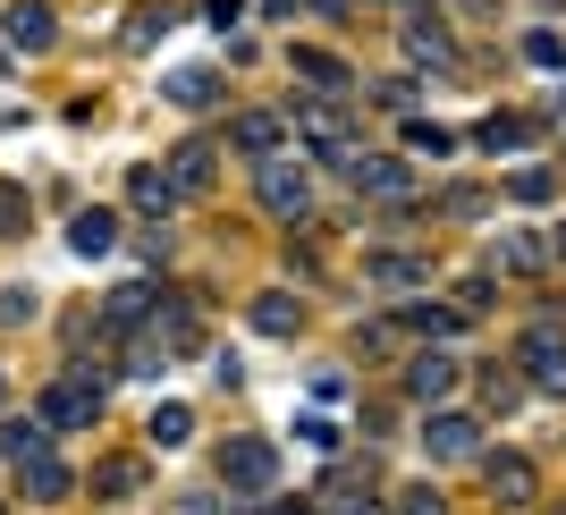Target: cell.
I'll return each instance as SVG.
<instances>
[{
  "label": "cell",
  "mask_w": 566,
  "mask_h": 515,
  "mask_svg": "<svg viewBox=\"0 0 566 515\" xmlns=\"http://www.w3.org/2000/svg\"><path fill=\"white\" fill-rule=\"evenodd\" d=\"M220 482H229V491H271V482H280V448L271 440H229L220 448Z\"/></svg>",
  "instance_id": "1"
},
{
  "label": "cell",
  "mask_w": 566,
  "mask_h": 515,
  "mask_svg": "<svg viewBox=\"0 0 566 515\" xmlns=\"http://www.w3.org/2000/svg\"><path fill=\"white\" fill-rule=\"evenodd\" d=\"M296 127H305V144L322 161H355V136H347V111H338V102H296Z\"/></svg>",
  "instance_id": "2"
},
{
  "label": "cell",
  "mask_w": 566,
  "mask_h": 515,
  "mask_svg": "<svg viewBox=\"0 0 566 515\" xmlns=\"http://www.w3.org/2000/svg\"><path fill=\"white\" fill-rule=\"evenodd\" d=\"M516 364L533 372V389H549V398H566V338L558 329H524V347H516Z\"/></svg>",
  "instance_id": "3"
},
{
  "label": "cell",
  "mask_w": 566,
  "mask_h": 515,
  "mask_svg": "<svg viewBox=\"0 0 566 515\" xmlns=\"http://www.w3.org/2000/svg\"><path fill=\"white\" fill-rule=\"evenodd\" d=\"M94 414H102V389H94L85 372H76V380H51V389H43V422H60V431H85Z\"/></svg>",
  "instance_id": "4"
},
{
  "label": "cell",
  "mask_w": 566,
  "mask_h": 515,
  "mask_svg": "<svg viewBox=\"0 0 566 515\" xmlns=\"http://www.w3.org/2000/svg\"><path fill=\"white\" fill-rule=\"evenodd\" d=\"M347 178H355L364 195H380V203H406V195H415L406 161H389V153H355V161H347Z\"/></svg>",
  "instance_id": "5"
},
{
  "label": "cell",
  "mask_w": 566,
  "mask_h": 515,
  "mask_svg": "<svg viewBox=\"0 0 566 515\" xmlns=\"http://www.w3.org/2000/svg\"><path fill=\"white\" fill-rule=\"evenodd\" d=\"M262 203L280 211V220H296V211L313 203V178L296 161H262Z\"/></svg>",
  "instance_id": "6"
},
{
  "label": "cell",
  "mask_w": 566,
  "mask_h": 515,
  "mask_svg": "<svg viewBox=\"0 0 566 515\" xmlns=\"http://www.w3.org/2000/svg\"><path fill=\"white\" fill-rule=\"evenodd\" d=\"M280 136H287V118H280V111H245V118L229 127V144L245 153V161H271V153H280Z\"/></svg>",
  "instance_id": "7"
},
{
  "label": "cell",
  "mask_w": 566,
  "mask_h": 515,
  "mask_svg": "<svg viewBox=\"0 0 566 515\" xmlns=\"http://www.w3.org/2000/svg\"><path fill=\"white\" fill-rule=\"evenodd\" d=\"M482 482H491V498H507V507H533V491H542V473L524 465V456H491Z\"/></svg>",
  "instance_id": "8"
},
{
  "label": "cell",
  "mask_w": 566,
  "mask_h": 515,
  "mask_svg": "<svg viewBox=\"0 0 566 515\" xmlns=\"http://www.w3.org/2000/svg\"><path fill=\"white\" fill-rule=\"evenodd\" d=\"M449 389H457V364H449V355H440V347H431V355H415V364H406V398L440 406V398H449Z\"/></svg>",
  "instance_id": "9"
},
{
  "label": "cell",
  "mask_w": 566,
  "mask_h": 515,
  "mask_svg": "<svg viewBox=\"0 0 566 515\" xmlns=\"http://www.w3.org/2000/svg\"><path fill=\"white\" fill-rule=\"evenodd\" d=\"M473 440H482V431H473L465 414H431V422H423V448H431V456H440V465H457V456H473Z\"/></svg>",
  "instance_id": "10"
},
{
  "label": "cell",
  "mask_w": 566,
  "mask_h": 515,
  "mask_svg": "<svg viewBox=\"0 0 566 515\" xmlns=\"http://www.w3.org/2000/svg\"><path fill=\"white\" fill-rule=\"evenodd\" d=\"M0 456H9V465H43V456H51V431H43V422H9V431H0Z\"/></svg>",
  "instance_id": "11"
},
{
  "label": "cell",
  "mask_w": 566,
  "mask_h": 515,
  "mask_svg": "<svg viewBox=\"0 0 566 515\" xmlns=\"http://www.w3.org/2000/svg\"><path fill=\"white\" fill-rule=\"evenodd\" d=\"M69 245H76V254H111V245H118V211H76V229H69Z\"/></svg>",
  "instance_id": "12"
},
{
  "label": "cell",
  "mask_w": 566,
  "mask_h": 515,
  "mask_svg": "<svg viewBox=\"0 0 566 515\" xmlns=\"http://www.w3.org/2000/svg\"><path fill=\"white\" fill-rule=\"evenodd\" d=\"M9 43H18V51L51 43V9H43V0H18V9H9Z\"/></svg>",
  "instance_id": "13"
},
{
  "label": "cell",
  "mask_w": 566,
  "mask_h": 515,
  "mask_svg": "<svg viewBox=\"0 0 566 515\" xmlns=\"http://www.w3.org/2000/svg\"><path fill=\"white\" fill-rule=\"evenodd\" d=\"M127 203H136V211H153V220H161V211L178 203V187H169L161 169H136V178H127Z\"/></svg>",
  "instance_id": "14"
},
{
  "label": "cell",
  "mask_w": 566,
  "mask_h": 515,
  "mask_svg": "<svg viewBox=\"0 0 566 515\" xmlns=\"http://www.w3.org/2000/svg\"><path fill=\"white\" fill-rule=\"evenodd\" d=\"M169 187H178V195L212 187V144H187V153H178V169H169Z\"/></svg>",
  "instance_id": "15"
},
{
  "label": "cell",
  "mask_w": 566,
  "mask_h": 515,
  "mask_svg": "<svg viewBox=\"0 0 566 515\" xmlns=\"http://www.w3.org/2000/svg\"><path fill=\"white\" fill-rule=\"evenodd\" d=\"M549 245H533V237H507V245H491V271H542Z\"/></svg>",
  "instance_id": "16"
},
{
  "label": "cell",
  "mask_w": 566,
  "mask_h": 515,
  "mask_svg": "<svg viewBox=\"0 0 566 515\" xmlns=\"http://www.w3.org/2000/svg\"><path fill=\"white\" fill-rule=\"evenodd\" d=\"M254 329L287 338V329H296V296H280V287H271V296H254Z\"/></svg>",
  "instance_id": "17"
},
{
  "label": "cell",
  "mask_w": 566,
  "mask_h": 515,
  "mask_svg": "<svg viewBox=\"0 0 566 515\" xmlns=\"http://www.w3.org/2000/svg\"><path fill=\"white\" fill-rule=\"evenodd\" d=\"M482 144H491V153H516V144H533V118H516V111H499L491 127H482Z\"/></svg>",
  "instance_id": "18"
},
{
  "label": "cell",
  "mask_w": 566,
  "mask_h": 515,
  "mask_svg": "<svg viewBox=\"0 0 566 515\" xmlns=\"http://www.w3.org/2000/svg\"><path fill=\"white\" fill-rule=\"evenodd\" d=\"M25 498H69V465H60V456L25 465Z\"/></svg>",
  "instance_id": "19"
},
{
  "label": "cell",
  "mask_w": 566,
  "mask_h": 515,
  "mask_svg": "<svg viewBox=\"0 0 566 515\" xmlns=\"http://www.w3.org/2000/svg\"><path fill=\"white\" fill-rule=\"evenodd\" d=\"M187 431H195V406H153V440L161 448H178Z\"/></svg>",
  "instance_id": "20"
},
{
  "label": "cell",
  "mask_w": 566,
  "mask_h": 515,
  "mask_svg": "<svg viewBox=\"0 0 566 515\" xmlns=\"http://www.w3.org/2000/svg\"><path fill=\"white\" fill-rule=\"evenodd\" d=\"M169 102H212V69H169Z\"/></svg>",
  "instance_id": "21"
},
{
  "label": "cell",
  "mask_w": 566,
  "mask_h": 515,
  "mask_svg": "<svg viewBox=\"0 0 566 515\" xmlns=\"http://www.w3.org/2000/svg\"><path fill=\"white\" fill-rule=\"evenodd\" d=\"M373 280L380 287H415V280H423V262H415V254H373Z\"/></svg>",
  "instance_id": "22"
},
{
  "label": "cell",
  "mask_w": 566,
  "mask_h": 515,
  "mask_svg": "<svg viewBox=\"0 0 566 515\" xmlns=\"http://www.w3.org/2000/svg\"><path fill=\"white\" fill-rule=\"evenodd\" d=\"M457 322H465L457 305H415V313H406V329H423V338H449Z\"/></svg>",
  "instance_id": "23"
},
{
  "label": "cell",
  "mask_w": 566,
  "mask_h": 515,
  "mask_svg": "<svg viewBox=\"0 0 566 515\" xmlns=\"http://www.w3.org/2000/svg\"><path fill=\"white\" fill-rule=\"evenodd\" d=\"M406 51H415V60H449V34H440L431 18H415L406 25Z\"/></svg>",
  "instance_id": "24"
},
{
  "label": "cell",
  "mask_w": 566,
  "mask_h": 515,
  "mask_svg": "<svg viewBox=\"0 0 566 515\" xmlns=\"http://www.w3.org/2000/svg\"><path fill=\"white\" fill-rule=\"evenodd\" d=\"M406 144H415V153H431V161H440V153H457V136H449V127H431V118H406Z\"/></svg>",
  "instance_id": "25"
},
{
  "label": "cell",
  "mask_w": 566,
  "mask_h": 515,
  "mask_svg": "<svg viewBox=\"0 0 566 515\" xmlns=\"http://www.w3.org/2000/svg\"><path fill=\"white\" fill-rule=\"evenodd\" d=\"M524 60H533V69H566V43L549 25H533V34H524Z\"/></svg>",
  "instance_id": "26"
},
{
  "label": "cell",
  "mask_w": 566,
  "mask_h": 515,
  "mask_svg": "<svg viewBox=\"0 0 566 515\" xmlns=\"http://www.w3.org/2000/svg\"><path fill=\"white\" fill-rule=\"evenodd\" d=\"M144 313H153V296H144V287H118V296H111V329H136Z\"/></svg>",
  "instance_id": "27"
},
{
  "label": "cell",
  "mask_w": 566,
  "mask_h": 515,
  "mask_svg": "<svg viewBox=\"0 0 566 515\" xmlns=\"http://www.w3.org/2000/svg\"><path fill=\"white\" fill-rule=\"evenodd\" d=\"M296 76H313V85H347V69H338L331 51H296Z\"/></svg>",
  "instance_id": "28"
},
{
  "label": "cell",
  "mask_w": 566,
  "mask_h": 515,
  "mask_svg": "<svg viewBox=\"0 0 566 515\" xmlns=\"http://www.w3.org/2000/svg\"><path fill=\"white\" fill-rule=\"evenodd\" d=\"M507 187H516V203H549V169H516Z\"/></svg>",
  "instance_id": "29"
},
{
  "label": "cell",
  "mask_w": 566,
  "mask_h": 515,
  "mask_svg": "<svg viewBox=\"0 0 566 515\" xmlns=\"http://www.w3.org/2000/svg\"><path fill=\"white\" fill-rule=\"evenodd\" d=\"M398 515H440V491H431V482H415V491H398Z\"/></svg>",
  "instance_id": "30"
},
{
  "label": "cell",
  "mask_w": 566,
  "mask_h": 515,
  "mask_svg": "<svg viewBox=\"0 0 566 515\" xmlns=\"http://www.w3.org/2000/svg\"><path fill=\"white\" fill-rule=\"evenodd\" d=\"M9 322H34V296H18V287H0V329Z\"/></svg>",
  "instance_id": "31"
},
{
  "label": "cell",
  "mask_w": 566,
  "mask_h": 515,
  "mask_svg": "<svg viewBox=\"0 0 566 515\" xmlns=\"http://www.w3.org/2000/svg\"><path fill=\"white\" fill-rule=\"evenodd\" d=\"M373 102H380V111H398V118H406V111H415V85H398V76H389V85H380Z\"/></svg>",
  "instance_id": "32"
},
{
  "label": "cell",
  "mask_w": 566,
  "mask_h": 515,
  "mask_svg": "<svg viewBox=\"0 0 566 515\" xmlns=\"http://www.w3.org/2000/svg\"><path fill=\"white\" fill-rule=\"evenodd\" d=\"M18 229H25V203H18L9 187H0V237H18Z\"/></svg>",
  "instance_id": "33"
},
{
  "label": "cell",
  "mask_w": 566,
  "mask_h": 515,
  "mask_svg": "<svg viewBox=\"0 0 566 515\" xmlns=\"http://www.w3.org/2000/svg\"><path fill=\"white\" fill-rule=\"evenodd\" d=\"M237 9H245V0H212V25H237Z\"/></svg>",
  "instance_id": "34"
},
{
  "label": "cell",
  "mask_w": 566,
  "mask_h": 515,
  "mask_svg": "<svg viewBox=\"0 0 566 515\" xmlns=\"http://www.w3.org/2000/svg\"><path fill=\"white\" fill-rule=\"evenodd\" d=\"M549 254H566V229H558V237H549Z\"/></svg>",
  "instance_id": "35"
},
{
  "label": "cell",
  "mask_w": 566,
  "mask_h": 515,
  "mask_svg": "<svg viewBox=\"0 0 566 515\" xmlns=\"http://www.w3.org/2000/svg\"><path fill=\"white\" fill-rule=\"evenodd\" d=\"M280 515H313V507H305V498H296V507H280Z\"/></svg>",
  "instance_id": "36"
},
{
  "label": "cell",
  "mask_w": 566,
  "mask_h": 515,
  "mask_svg": "<svg viewBox=\"0 0 566 515\" xmlns=\"http://www.w3.org/2000/svg\"><path fill=\"white\" fill-rule=\"evenodd\" d=\"M313 9H347V0H313Z\"/></svg>",
  "instance_id": "37"
},
{
  "label": "cell",
  "mask_w": 566,
  "mask_h": 515,
  "mask_svg": "<svg viewBox=\"0 0 566 515\" xmlns=\"http://www.w3.org/2000/svg\"><path fill=\"white\" fill-rule=\"evenodd\" d=\"M558 111H566V102H558Z\"/></svg>",
  "instance_id": "38"
}]
</instances>
